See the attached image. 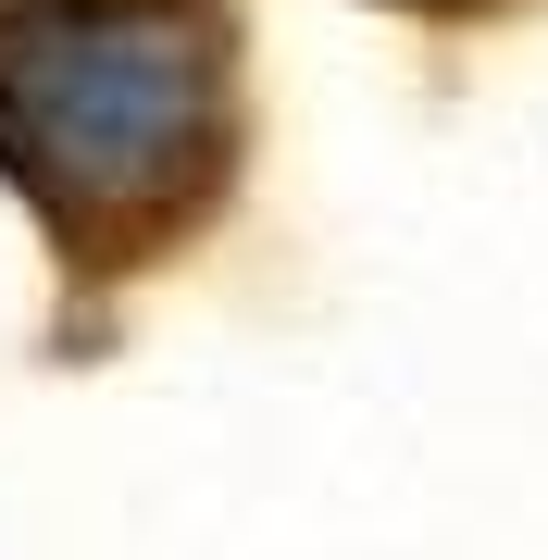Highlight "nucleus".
I'll use <instances>...</instances> for the list:
<instances>
[{
	"label": "nucleus",
	"mask_w": 548,
	"mask_h": 560,
	"mask_svg": "<svg viewBox=\"0 0 548 560\" xmlns=\"http://www.w3.org/2000/svg\"><path fill=\"white\" fill-rule=\"evenodd\" d=\"M249 0H0V200L75 300H125L237 212Z\"/></svg>",
	"instance_id": "f257e3e1"
},
{
	"label": "nucleus",
	"mask_w": 548,
	"mask_h": 560,
	"mask_svg": "<svg viewBox=\"0 0 548 560\" xmlns=\"http://www.w3.org/2000/svg\"><path fill=\"white\" fill-rule=\"evenodd\" d=\"M374 13H411V25H499V13H524V0H374Z\"/></svg>",
	"instance_id": "f03ea898"
}]
</instances>
